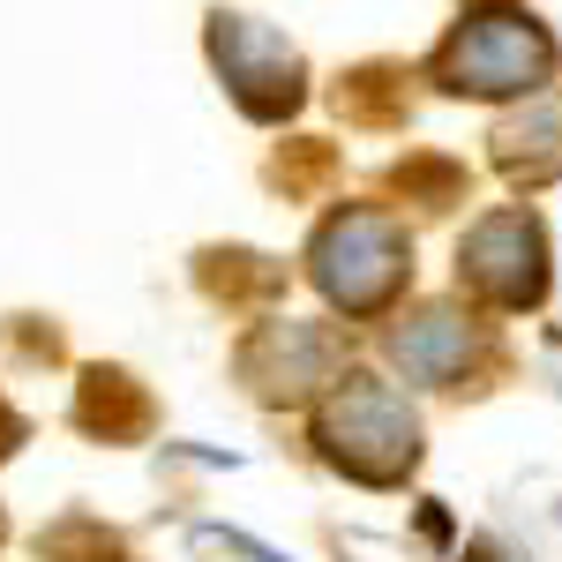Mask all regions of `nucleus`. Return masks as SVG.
<instances>
[{
    "label": "nucleus",
    "mask_w": 562,
    "mask_h": 562,
    "mask_svg": "<svg viewBox=\"0 0 562 562\" xmlns=\"http://www.w3.org/2000/svg\"><path fill=\"white\" fill-rule=\"evenodd\" d=\"M315 450L338 473L368 480V487H397L420 465V413L405 405V390H390L383 375L346 368L315 405Z\"/></svg>",
    "instance_id": "obj_1"
},
{
    "label": "nucleus",
    "mask_w": 562,
    "mask_h": 562,
    "mask_svg": "<svg viewBox=\"0 0 562 562\" xmlns=\"http://www.w3.org/2000/svg\"><path fill=\"white\" fill-rule=\"evenodd\" d=\"M307 278H315V293L338 315L368 323V315H383L405 293V278H413V233L390 211H375V203H346V211H330L315 225Z\"/></svg>",
    "instance_id": "obj_2"
},
{
    "label": "nucleus",
    "mask_w": 562,
    "mask_h": 562,
    "mask_svg": "<svg viewBox=\"0 0 562 562\" xmlns=\"http://www.w3.org/2000/svg\"><path fill=\"white\" fill-rule=\"evenodd\" d=\"M428 76L450 98H532L555 76V38L518 8H480L435 45Z\"/></svg>",
    "instance_id": "obj_3"
},
{
    "label": "nucleus",
    "mask_w": 562,
    "mask_h": 562,
    "mask_svg": "<svg viewBox=\"0 0 562 562\" xmlns=\"http://www.w3.org/2000/svg\"><path fill=\"white\" fill-rule=\"evenodd\" d=\"M458 285L487 307H532L548 293V233L525 203H503L465 225L458 240Z\"/></svg>",
    "instance_id": "obj_4"
},
{
    "label": "nucleus",
    "mask_w": 562,
    "mask_h": 562,
    "mask_svg": "<svg viewBox=\"0 0 562 562\" xmlns=\"http://www.w3.org/2000/svg\"><path fill=\"white\" fill-rule=\"evenodd\" d=\"M211 68L225 76L233 105H240L248 121H285L307 98L301 53L285 45V31H270L256 15H225V8L211 15Z\"/></svg>",
    "instance_id": "obj_5"
},
{
    "label": "nucleus",
    "mask_w": 562,
    "mask_h": 562,
    "mask_svg": "<svg viewBox=\"0 0 562 562\" xmlns=\"http://www.w3.org/2000/svg\"><path fill=\"white\" fill-rule=\"evenodd\" d=\"M240 375L270 405H301V397H315V390H330L346 375V338H338V323L278 315V323H262L256 338L240 346Z\"/></svg>",
    "instance_id": "obj_6"
},
{
    "label": "nucleus",
    "mask_w": 562,
    "mask_h": 562,
    "mask_svg": "<svg viewBox=\"0 0 562 562\" xmlns=\"http://www.w3.org/2000/svg\"><path fill=\"white\" fill-rule=\"evenodd\" d=\"M473 352H480V323L450 301L413 307V315H397V330H390V360H397L413 383H442V390L465 383Z\"/></svg>",
    "instance_id": "obj_7"
},
{
    "label": "nucleus",
    "mask_w": 562,
    "mask_h": 562,
    "mask_svg": "<svg viewBox=\"0 0 562 562\" xmlns=\"http://www.w3.org/2000/svg\"><path fill=\"white\" fill-rule=\"evenodd\" d=\"M487 143H495L503 180H518V188L562 180V90H532V98H525V113H510Z\"/></svg>",
    "instance_id": "obj_8"
},
{
    "label": "nucleus",
    "mask_w": 562,
    "mask_h": 562,
    "mask_svg": "<svg viewBox=\"0 0 562 562\" xmlns=\"http://www.w3.org/2000/svg\"><path fill=\"white\" fill-rule=\"evenodd\" d=\"M76 420H83L90 435H105V442H128V435L150 428V397H143L135 375H121V368H90Z\"/></svg>",
    "instance_id": "obj_9"
},
{
    "label": "nucleus",
    "mask_w": 562,
    "mask_h": 562,
    "mask_svg": "<svg viewBox=\"0 0 562 562\" xmlns=\"http://www.w3.org/2000/svg\"><path fill=\"white\" fill-rule=\"evenodd\" d=\"M15 442H23V420H15V413H8V397H0V458H8Z\"/></svg>",
    "instance_id": "obj_10"
},
{
    "label": "nucleus",
    "mask_w": 562,
    "mask_h": 562,
    "mask_svg": "<svg viewBox=\"0 0 562 562\" xmlns=\"http://www.w3.org/2000/svg\"><path fill=\"white\" fill-rule=\"evenodd\" d=\"M473 8H503V0H473Z\"/></svg>",
    "instance_id": "obj_11"
}]
</instances>
